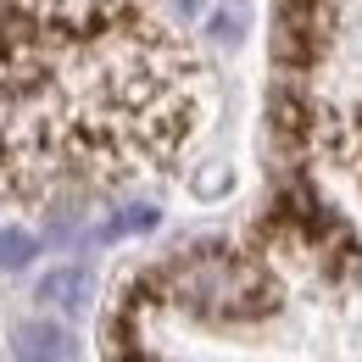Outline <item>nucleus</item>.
<instances>
[{
  "instance_id": "1",
  "label": "nucleus",
  "mask_w": 362,
  "mask_h": 362,
  "mask_svg": "<svg viewBox=\"0 0 362 362\" xmlns=\"http://www.w3.org/2000/svg\"><path fill=\"white\" fill-rule=\"evenodd\" d=\"M151 284L173 307H184V313H195V317H218V323L262 317L279 301L268 268L257 257H240V251H189L173 268H162Z\"/></svg>"
},
{
  "instance_id": "2",
  "label": "nucleus",
  "mask_w": 362,
  "mask_h": 362,
  "mask_svg": "<svg viewBox=\"0 0 362 362\" xmlns=\"http://www.w3.org/2000/svg\"><path fill=\"white\" fill-rule=\"evenodd\" d=\"M11 362H78V351L62 323H23L11 340Z\"/></svg>"
},
{
  "instance_id": "3",
  "label": "nucleus",
  "mask_w": 362,
  "mask_h": 362,
  "mask_svg": "<svg viewBox=\"0 0 362 362\" xmlns=\"http://www.w3.org/2000/svg\"><path fill=\"white\" fill-rule=\"evenodd\" d=\"M90 296H95V279L84 268H56L45 284H40V301L67 307V313H84V307H90Z\"/></svg>"
},
{
  "instance_id": "4",
  "label": "nucleus",
  "mask_w": 362,
  "mask_h": 362,
  "mask_svg": "<svg viewBox=\"0 0 362 362\" xmlns=\"http://www.w3.org/2000/svg\"><path fill=\"white\" fill-rule=\"evenodd\" d=\"M40 251V240L28 228H0V268H28Z\"/></svg>"
},
{
  "instance_id": "5",
  "label": "nucleus",
  "mask_w": 362,
  "mask_h": 362,
  "mask_svg": "<svg viewBox=\"0 0 362 362\" xmlns=\"http://www.w3.org/2000/svg\"><path fill=\"white\" fill-rule=\"evenodd\" d=\"M151 223H156V206H129L100 228V240H117V234H134V228H151Z\"/></svg>"
},
{
  "instance_id": "6",
  "label": "nucleus",
  "mask_w": 362,
  "mask_h": 362,
  "mask_svg": "<svg viewBox=\"0 0 362 362\" xmlns=\"http://www.w3.org/2000/svg\"><path fill=\"white\" fill-rule=\"evenodd\" d=\"M240 23H245V11H240V6H228L223 17H218V40H234V28H240Z\"/></svg>"
},
{
  "instance_id": "7",
  "label": "nucleus",
  "mask_w": 362,
  "mask_h": 362,
  "mask_svg": "<svg viewBox=\"0 0 362 362\" xmlns=\"http://www.w3.org/2000/svg\"><path fill=\"white\" fill-rule=\"evenodd\" d=\"M179 6H189V11H195V6H201V0H179Z\"/></svg>"
}]
</instances>
